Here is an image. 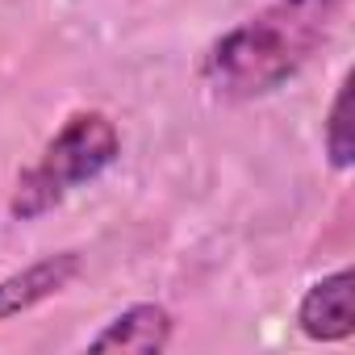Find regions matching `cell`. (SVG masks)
I'll use <instances>...</instances> for the list:
<instances>
[{"label": "cell", "mask_w": 355, "mask_h": 355, "mask_svg": "<svg viewBox=\"0 0 355 355\" xmlns=\"http://www.w3.org/2000/svg\"><path fill=\"white\" fill-rule=\"evenodd\" d=\"M338 9L343 0H272L209 46L201 63L205 84L222 101H255L276 92L322 46L338 21Z\"/></svg>", "instance_id": "1"}, {"label": "cell", "mask_w": 355, "mask_h": 355, "mask_svg": "<svg viewBox=\"0 0 355 355\" xmlns=\"http://www.w3.org/2000/svg\"><path fill=\"white\" fill-rule=\"evenodd\" d=\"M121 138L117 125L105 113H76L38 155V163L17 180L13 193V218L34 222L46 209H55L59 201H67L80 184L96 180V175L117 159Z\"/></svg>", "instance_id": "2"}, {"label": "cell", "mask_w": 355, "mask_h": 355, "mask_svg": "<svg viewBox=\"0 0 355 355\" xmlns=\"http://www.w3.org/2000/svg\"><path fill=\"white\" fill-rule=\"evenodd\" d=\"M297 322L318 343H343L355 330V272L343 268L334 276H322L297 309Z\"/></svg>", "instance_id": "3"}, {"label": "cell", "mask_w": 355, "mask_h": 355, "mask_svg": "<svg viewBox=\"0 0 355 355\" xmlns=\"http://www.w3.org/2000/svg\"><path fill=\"white\" fill-rule=\"evenodd\" d=\"M80 272V255L76 251H59V255H46L13 276L0 280V322L5 318H17L34 305H42L46 297H55L59 288H67V280Z\"/></svg>", "instance_id": "4"}, {"label": "cell", "mask_w": 355, "mask_h": 355, "mask_svg": "<svg viewBox=\"0 0 355 355\" xmlns=\"http://www.w3.org/2000/svg\"><path fill=\"white\" fill-rule=\"evenodd\" d=\"M171 338V313L163 305H130L125 313H117L92 343L88 351H142L155 355L163 351Z\"/></svg>", "instance_id": "5"}, {"label": "cell", "mask_w": 355, "mask_h": 355, "mask_svg": "<svg viewBox=\"0 0 355 355\" xmlns=\"http://www.w3.org/2000/svg\"><path fill=\"white\" fill-rule=\"evenodd\" d=\"M326 155H330V163L338 171L351 167V159H355V142H351V76L338 84V96H334L330 117H326Z\"/></svg>", "instance_id": "6"}]
</instances>
